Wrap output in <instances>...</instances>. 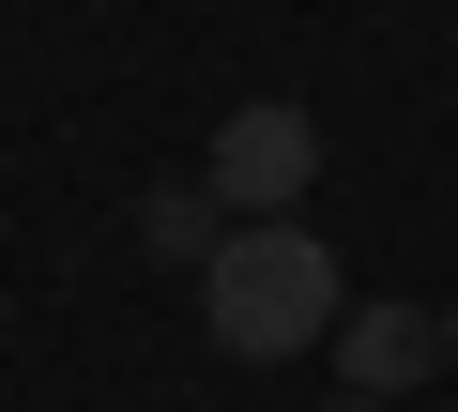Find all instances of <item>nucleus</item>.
<instances>
[{
    "label": "nucleus",
    "instance_id": "1",
    "mask_svg": "<svg viewBox=\"0 0 458 412\" xmlns=\"http://www.w3.org/2000/svg\"><path fill=\"white\" fill-rule=\"evenodd\" d=\"M199 321H214L229 366H291V351H321V336H336V245H321L306 214L214 230V260H199Z\"/></svg>",
    "mask_w": 458,
    "mask_h": 412
},
{
    "label": "nucleus",
    "instance_id": "2",
    "mask_svg": "<svg viewBox=\"0 0 458 412\" xmlns=\"http://www.w3.org/2000/svg\"><path fill=\"white\" fill-rule=\"evenodd\" d=\"M199 183H214V214H229V230H245V214H291V198L321 183V122H306V107H276V92H260V107H229Z\"/></svg>",
    "mask_w": 458,
    "mask_h": 412
},
{
    "label": "nucleus",
    "instance_id": "3",
    "mask_svg": "<svg viewBox=\"0 0 458 412\" xmlns=\"http://www.w3.org/2000/svg\"><path fill=\"white\" fill-rule=\"evenodd\" d=\"M443 382V321L428 306H336V397H412Z\"/></svg>",
    "mask_w": 458,
    "mask_h": 412
},
{
    "label": "nucleus",
    "instance_id": "4",
    "mask_svg": "<svg viewBox=\"0 0 458 412\" xmlns=\"http://www.w3.org/2000/svg\"><path fill=\"white\" fill-rule=\"evenodd\" d=\"M214 230H229V214H214V183H153V198H138V245H153L168 275H199V260H214Z\"/></svg>",
    "mask_w": 458,
    "mask_h": 412
},
{
    "label": "nucleus",
    "instance_id": "5",
    "mask_svg": "<svg viewBox=\"0 0 458 412\" xmlns=\"http://www.w3.org/2000/svg\"><path fill=\"white\" fill-rule=\"evenodd\" d=\"M321 412H397V397H321Z\"/></svg>",
    "mask_w": 458,
    "mask_h": 412
},
{
    "label": "nucleus",
    "instance_id": "6",
    "mask_svg": "<svg viewBox=\"0 0 458 412\" xmlns=\"http://www.w3.org/2000/svg\"><path fill=\"white\" fill-rule=\"evenodd\" d=\"M443 366H458V306H443Z\"/></svg>",
    "mask_w": 458,
    "mask_h": 412
}]
</instances>
